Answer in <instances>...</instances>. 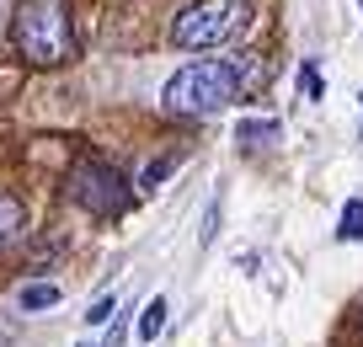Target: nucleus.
Listing matches in <instances>:
<instances>
[{
	"label": "nucleus",
	"mask_w": 363,
	"mask_h": 347,
	"mask_svg": "<svg viewBox=\"0 0 363 347\" xmlns=\"http://www.w3.org/2000/svg\"><path fill=\"white\" fill-rule=\"evenodd\" d=\"M11 43L27 65L48 70L75 54V22H69V0H22L11 16Z\"/></svg>",
	"instance_id": "nucleus-1"
},
{
	"label": "nucleus",
	"mask_w": 363,
	"mask_h": 347,
	"mask_svg": "<svg viewBox=\"0 0 363 347\" xmlns=\"http://www.w3.org/2000/svg\"><path fill=\"white\" fill-rule=\"evenodd\" d=\"M240 91V70L235 59H198V65L177 70L160 91L166 112H182V118H203V112H219L225 101H235Z\"/></svg>",
	"instance_id": "nucleus-2"
},
{
	"label": "nucleus",
	"mask_w": 363,
	"mask_h": 347,
	"mask_svg": "<svg viewBox=\"0 0 363 347\" xmlns=\"http://www.w3.org/2000/svg\"><path fill=\"white\" fill-rule=\"evenodd\" d=\"M246 27H251V0H193L171 22V43L177 48H225L235 38H246Z\"/></svg>",
	"instance_id": "nucleus-3"
},
{
	"label": "nucleus",
	"mask_w": 363,
	"mask_h": 347,
	"mask_svg": "<svg viewBox=\"0 0 363 347\" xmlns=\"http://www.w3.org/2000/svg\"><path fill=\"white\" fill-rule=\"evenodd\" d=\"M69 198L86 214H96V219H118V214L134 203V187H128V177L118 166H107V160H80L75 177H69Z\"/></svg>",
	"instance_id": "nucleus-4"
},
{
	"label": "nucleus",
	"mask_w": 363,
	"mask_h": 347,
	"mask_svg": "<svg viewBox=\"0 0 363 347\" xmlns=\"http://www.w3.org/2000/svg\"><path fill=\"white\" fill-rule=\"evenodd\" d=\"M22 230H27V209L11 198V192H0V251L16 246V241H22Z\"/></svg>",
	"instance_id": "nucleus-5"
},
{
	"label": "nucleus",
	"mask_w": 363,
	"mask_h": 347,
	"mask_svg": "<svg viewBox=\"0 0 363 347\" xmlns=\"http://www.w3.org/2000/svg\"><path fill=\"white\" fill-rule=\"evenodd\" d=\"M16 304H22V310H54V304H59V289H54V283H27Z\"/></svg>",
	"instance_id": "nucleus-6"
},
{
	"label": "nucleus",
	"mask_w": 363,
	"mask_h": 347,
	"mask_svg": "<svg viewBox=\"0 0 363 347\" xmlns=\"http://www.w3.org/2000/svg\"><path fill=\"white\" fill-rule=\"evenodd\" d=\"M166 299H150L145 304V315H139V336H145V342H150V336H160V326H166Z\"/></svg>",
	"instance_id": "nucleus-7"
},
{
	"label": "nucleus",
	"mask_w": 363,
	"mask_h": 347,
	"mask_svg": "<svg viewBox=\"0 0 363 347\" xmlns=\"http://www.w3.org/2000/svg\"><path fill=\"white\" fill-rule=\"evenodd\" d=\"M240 145L246 150H262V145H272V139H278V123H240Z\"/></svg>",
	"instance_id": "nucleus-8"
},
{
	"label": "nucleus",
	"mask_w": 363,
	"mask_h": 347,
	"mask_svg": "<svg viewBox=\"0 0 363 347\" xmlns=\"http://www.w3.org/2000/svg\"><path fill=\"white\" fill-rule=\"evenodd\" d=\"M342 241H363V198H352L347 209H342Z\"/></svg>",
	"instance_id": "nucleus-9"
},
{
	"label": "nucleus",
	"mask_w": 363,
	"mask_h": 347,
	"mask_svg": "<svg viewBox=\"0 0 363 347\" xmlns=\"http://www.w3.org/2000/svg\"><path fill=\"white\" fill-rule=\"evenodd\" d=\"M113 294H102V299H96V304H91V310H86V326H107V315H113Z\"/></svg>",
	"instance_id": "nucleus-10"
},
{
	"label": "nucleus",
	"mask_w": 363,
	"mask_h": 347,
	"mask_svg": "<svg viewBox=\"0 0 363 347\" xmlns=\"http://www.w3.org/2000/svg\"><path fill=\"white\" fill-rule=\"evenodd\" d=\"M80 347H91V342H80ZM96 347H123V326H113V331H107Z\"/></svg>",
	"instance_id": "nucleus-11"
},
{
	"label": "nucleus",
	"mask_w": 363,
	"mask_h": 347,
	"mask_svg": "<svg viewBox=\"0 0 363 347\" xmlns=\"http://www.w3.org/2000/svg\"><path fill=\"white\" fill-rule=\"evenodd\" d=\"M358 101H363V97H358Z\"/></svg>",
	"instance_id": "nucleus-12"
}]
</instances>
